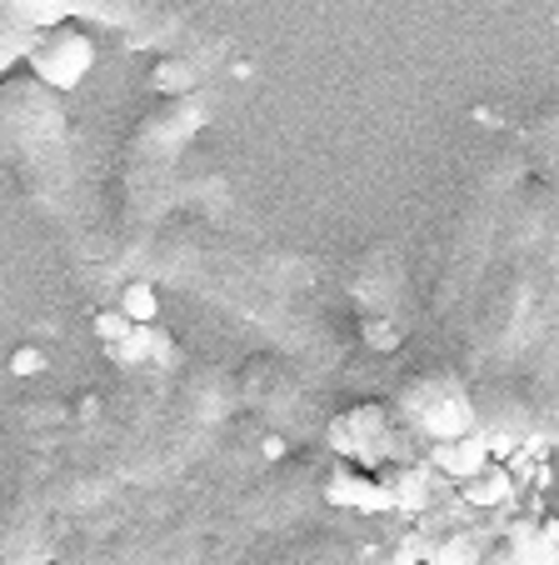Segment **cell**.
<instances>
[{
    "mask_svg": "<svg viewBox=\"0 0 559 565\" xmlns=\"http://www.w3.org/2000/svg\"><path fill=\"white\" fill-rule=\"evenodd\" d=\"M205 126V96H170L136 126L126 146V171H120V191H126V246L146 256L150 241L160 235V215L175 191L180 156L191 146V136Z\"/></svg>",
    "mask_w": 559,
    "mask_h": 565,
    "instance_id": "6da1fadb",
    "label": "cell"
},
{
    "mask_svg": "<svg viewBox=\"0 0 559 565\" xmlns=\"http://www.w3.org/2000/svg\"><path fill=\"white\" fill-rule=\"evenodd\" d=\"M0 150L21 160L31 191L41 205L65 221L75 201V166H71V136H65V106L41 81H11L0 86Z\"/></svg>",
    "mask_w": 559,
    "mask_h": 565,
    "instance_id": "7a4b0ae2",
    "label": "cell"
},
{
    "mask_svg": "<svg viewBox=\"0 0 559 565\" xmlns=\"http://www.w3.org/2000/svg\"><path fill=\"white\" fill-rule=\"evenodd\" d=\"M515 171H519L515 150H495L485 160V171L475 175V185H470V201H464V215H460V241H454V260L444 270V306H460L464 290L480 280V266H485L490 246H495V225L509 201Z\"/></svg>",
    "mask_w": 559,
    "mask_h": 565,
    "instance_id": "3957f363",
    "label": "cell"
},
{
    "mask_svg": "<svg viewBox=\"0 0 559 565\" xmlns=\"http://www.w3.org/2000/svg\"><path fill=\"white\" fill-rule=\"evenodd\" d=\"M400 416L410 420L415 430L424 436H440V440H460L480 426V406L475 395L464 391L454 375L444 371H424L415 375L410 385L400 391Z\"/></svg>",
    "mask_w": 559,
    "mask_h": 565,
    "instance_id": "277c9868",
    "label": "cell"
},
{
    "mask_svg": "<svg viewBox=\"0 0 559 565\" xmlns=\"http://www.w3.org/2000/svg\"><path fill=\"white\" fill-rule=\"evenodd\" d=\"M25 55H31L35 81H41L45 90H65L90 71V41H85L80 31H71V25H61V21L45 25Z\"/></svg>",
    "mask_w": 559,
    "mask_h": 565,
    "instance_id": "5b68a950",
    "label": "cell"
},
{
    "mask_svg": "<svg viewBox=\"0 0 559 565\" xmlns=\"http://www.w3.org/2000/svg\"><path fill=\"white\" fill-rule=\"evenodd\" d=\"M535 276L529 266H519V276H509V286L499 290L495 310H490V335H485V351L490 355H515L519 341L529 331V316H535Z\"/></svg>",
    "mask_w": 559,
    "mask_h": 565,
    "instance_id": "8992f818",
    "label": "cell"
},
{
    "mask_svg": "<svg viewBox=\"0 0 559 565\" xmlns=\"http://www.w3.org/2000/svg\"><path fill=\"white\" fill-rule=\"evenodd\" d=\"M51 545V511L35 501H15L0 515V565H41Z\"/></svg>",
    "mask_w": 559,
    "mask_h": 565,
    "instance_id": "52a82bcc",
    "label": "cell"
},
{
    "mask_svg": "<svg viewBox=\"0 0 559 565\" xmlns=\"http://www.w3.org/2000/svg\"><path fill=\"white\" fill-rule=\"evenodd\" d=\"M335 446L345 450V456H359V460H385V456H395V420L375 406L350 411V416L335 426Z\"/></svg>",
    "mask_w": 559,
    "mask_h": 565,
    "instance_id": "ba28073f",
    "label": "cell"
},
{
    "mask_svg": "<svg viewBox=\"0 0 559 565\" xmlns=\"http://www.w3.org/2000/svg\"><path fill=\"white\" fill-rule=\"evenodd\" d=\"M400 286H405V270H400V260H395L390 250H369V256H359L355 280H350L355 300L359 306H369V310H390L395 296H400Z\"/></svg>",
    "mask_w": 559,
    "mask_h": 565,
    "instance_id": "9c48e42d",
    "label": "cell"
},
{
    "mask_svg": "<svg viewBox=\"0 0 559 565\" xmlns=\"http://www.w3.org/2000/svg\"><path fill=\"white\" fill-rule=\"evenodd\" d=\"M61 6H0V65L31 51V41L45 25L61 21Z\"/></svg>",
    "mask_w": 559,
    "mask_h": 565,
    "instance_id": "30bf717a",
    "label": "cell"
}]
</instances>
